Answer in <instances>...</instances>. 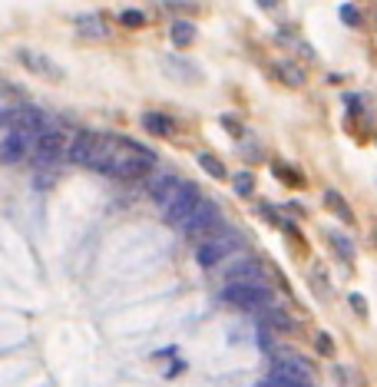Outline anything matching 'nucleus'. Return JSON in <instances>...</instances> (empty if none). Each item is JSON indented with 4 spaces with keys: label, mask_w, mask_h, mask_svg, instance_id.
Instances as JSON below:
<instances>
[{
    "label": "nucleus",
    "mask_w": 377,
    "mask_h": 387,
    "mask_svg": "<svg viewBox=\"0 0 377 387\" xmlns=\"http://www.w3.org/2000/svg\"><path fill=\"white\" fill-rule=\"evenodd\" d=\"M156 172V156L139 143H116L103 176H119V179H139V176H152Z\"/></svg>",
    "instance_id": "obj_1"
},
{
    "label": "nucleus",
    "mask_w": 377,
    "mask_h": 387,
    "mask_svg": "<svg viewBox=\"0 0 377 387\" xmlns=\"http://www.w3.org/2000/svg\"><path fill=\"white\" fill-rule=\"evenodd\" d=\"M202 205V196H199V189L192 183H182L175 192H172V199L162 205V219L175 225V228H182L192 215H195V209Z\"/></svg>",
    "instance_id": "obj_2"
},
{
    "label": "nucleus",
    "mask_w": 377,
    "mask_h": 387,
    "mask_svg": "<svg viewBox=\"0 0 377 387\" xmlns=\"http://www.w3.org/2000/svg\"><path fill=\"white\" fill-rule=\"evenodd\" d=\"M106 146V136H99V132H90V129H80L73 139H70V149H66V159L73 163V166H96V159H99V152Z\"/></svg>",
    "instance_id": "obj_3"
},
{
    "label": "nucleus",
    "mask_w": 377,
    "mask_h": 387,
    "mask_svg": "<svg viewBox=\"0 0 377 387\" xmlns=\"http://www.w3.org/2000/svg\"><path fill=\"white\" fill-rule=\"evenodd\" d=\"M235 248H239V235H235V232H215L212 239L199 242L195 258H199V265H202V268H212V265H219L222 258L232 255Z\"/></svg>",
    "instance_id": "obj_4"
},
{
    "label": "nucleus",
    "mask_w": 377,
    "mask_h": 387,
    "mask_svg": "<svg viewBox=\"0 0 377 387\" xmlns=\"http://www.w3.org/2000/svg\"><path fill=\"white\" fill-rule=\"evenodd\" d=\"M222 222V212H219V205L202 199V205L195 209V215L182 225V235L186 239H212L215 235V225Z\"/></svg>",
    "instance_id": "obj_5"
},
{
    "label": "nucleus",
    "mask_w": 377,
    "mask_h": 387,
    "mask_svg": "<svg viewBox=\"0 0 377 387\" xmlns=\"http://www.w3.org/2000/svg\"><path fill=\"white\" fill-rule=\"evenodd\" d=\"M222 298L228 305L242 308V312H255V308H262L265 301L271 298V288L268 285H228L222 292Z\"/></svg>",
    "instance_id": "obj_6"
},
{
    "label": "nucleus",
    "mask_w": 377,
    "mask_h": 387,
    "mask_svg": "<svg viewBox=\"0 0 377 387\" xmlns=\"http://www.w3.org/2000/svg\"><path fill=\"white\" fill-rule=\"evenodd\" d=\"M37 146V139L34 136H27V132H20V129L7 126L3 129V139H0V159L7 163V166H14L20 163L23 156H27V149Z\"/></svg>",
    "instance_id": "obj_7"
},
{
    "label": "nucleus",
    "mask_w": 377,
    "mask_h": 387,
    "mask_svg": "<svg viewBox=\"0 0 377 387\" xmlns=\"http://www.w3.org/2000/svg\"><path fill=\"white\" fill-rule=\"evenodd\" d=\"M66 143H63V132L60 129H47L37 136V146H34V159L40 166H53L60 156H66Z\"/></svg>",
    "instance_id": "obj_8"
},
{
    "label": "nucleus",
    "mask_w": 377,
    "mask_h": 387,
    "mask_svg": "<svg viewBox=\"0 0 377 387\" xmlns=\"http://www.w3.org/2000/svg\"><path fill=\"white\" fill-rule=\"evenodd\" d=\"M226 278L232 285H268V281H265L268 272H265L262 261H255V258H242L239 265H232Z\"/></svg>",
    "instance_id": "obj_9"
},
{
    "label": "nucleus",
    "mask_w": 377,
    "mask_h": 387,
    "mask_svg": "<svg viewBox=\"0 0 377 387\" xmlns=\"http://www.w3.org/2000/svg\"><path fill=\"white\" fill-rule=\"evenodd\" d=\"M179 185H182V179H175V176L166 172V169H156V172L149 176V183H146V192L152 196V202L162 209V205L172 199V192H175Z\"/></svg>",
    "instance_id": "obj_10"
},
{
    "label": "nucleus",
    "mask_w": 377,
    "mask_h": 387,
    "mask_svg": "<svg viewBox=\"0 0 377 387\" xmlns=\"http://www.w3.org/2000/svg\"><path fill=\"white\" fill-rule=\"evenodd\" d=\"M275 377H284V381H298V384H311V368L304 364L302 357H282V361H275V368H271Z\"/></svg>",
    "instance_id": "obj_11"
},
{
    "label": "nucleus",
    "mask_w": 377,
    "mask_h": 387,
    "mask_svg": "<svg viewBox=\"0 0 377 387\" xmlns=\"http://www.w3.org/2000/svg\"><path fill=\"white\" fill-rule=\"evenodd\" d=\"M17 60L23 63V67H30L37 76H43V80H60V67L53 63V60H47L43 54H34V50H17Z\"/></svg>",
    "instance_id": "obj_12"
},
{
    "label": "nucleus",
    "mask_w": 377,
    "mask_h": 387,
    "mask_svg": "<svg viewBox=\"0 0 377 387\" xmlns=\"http://www.w3.org/2000/svg\"><path fill=\"white\" fill-rule=\"evenodd\" d=\"M76 30H80V37H86V40H103L106 34H110V27L96 17V14H83V17H76Z\"/></svg>",
    "instance_id": "obj_13"
},
{
    "label": "nucleus",
    "mask_w": 377,
    "mask_h": 387,
    "mask_svg": "<svg viewBox=\"0 0 377 387\" xmlns=\"http://www.w3.org/2000/svg\"><path fill=\"white\" fill-rule=\"evenodd\" d=\"M143 126H146V132H152V136H169L172 129H175L166 113H146V116H143Z\"/></svg>",
    "instance_id": "obj_14"
},
{
    "label": "nucleus",
    "mask_w": 377,
    "mask_h": 387,
    "mask_svg": "<svg viewBox=\"0 0 377 387\" xmlns=\"http://www.w3.org/2000/svg\"><path fill=\"white\" fill-rule=\"evenodd\" d=\"M192 40H195V27H192L188 20L172 23V43H175V47H188Z\"/></svg>",
    "instance_id": "obj_15"
},
{
    "label": "nucleus",
    "mask_w": 377,
    "mask_h": 387,
    "mask_svg": "<svg viewBox=\"0 0 377 387\" xmlns=\"http://www.w3.org/2000/svg\"><path fill=\"white\" fill-rule=\"evenodd\" d=\"M232 192H235V196H252V192H255V176H252L248 169L235 172V176H232Z\"/></svg>",
    "instance_id": "obj_16"
},
{
    "label": "nucleus",
    "mask_w": 377,
    "mask_h": 387,
    "mask_svg": "<svg viewBox=\"0 0 377 387\" xmlns=\"http://www.w3.org/2000/svg\"><path fill=\"white\" fill-rule=\"evenodd\" d=\"M199 166L206 169V172L212 176V179H226V176H228L226 166H222V163H219L215 156H208V152H202V156H199Z\"/></svg>",
    "instance_id": "obj_17"
},
{
    "label": "nucleus",
    "mask_w": 377,
    "mask_h": 387,
    "mask_svg": "<svg viewBox=\"0 0 377 387\" xmlns=\"http://www.w3.org/2000/svg\"><path fill=\"white\" fill-rule=\"evenodd\" d=\"M268 325H275V328H291V318L282 312V308H268Z\"/></svg>",
    "instance_id": "obj_18"
},
{
    "label": "nucleus",
    "mask_w": 377,
    "mask_h": 387,
    "mask_svg": "<svg viewBox=\"0 0 377 387\" xmlns=\"http://www.w3.org/2000/svg\"><path fill=\"white\" fill-rule=\"evenodd\" d=\"M328 205H331V209H335V212H338V215H341L344 222H351V209H348V205L341 202V196H338V192H328Z\"/></svg>",
    "instance_id": "obj_19"
},
{
    "label": "nucleus",
    "mask_w": 377,
    "mask_h": 387,
    "mask_svg": "<svg viewBox=\"0 0 377 387\" xmlns=\"http://www.w3.org/2000/svg\"><path fill=\"white\" fill-rule=\"evenodd\" d=\"M282 76L288 83H295V86H302L304 83V73H298V67L295 63H282Z\"/></svg>",
    "instance_id": "obj_20"
},
{
    "label": "nucleus",
    "mask_w": 377,
    "mask_h": 387,
    "mask_svg": "<svg viewBox=\"0 0 377 387\" xmlns=\"http://www.w3.org/2000/svg\"><path fill=\"white\" fill-rule=\"evenodd\" d=\"M331 242H335V248L341 252V258H351V255H354V245H351L348 239H341V235H331Z\"/></svg>",
    "instance_id": "obj_21"
},
{
    "label": "nucleus",
    "mask_w": 377,
    "mask_h": 387,
    "mask_svg": "<svg viewBox=\"0 0 377 387\" xmlns=\"http://www.w3.org/2000/svg\"><path fill=\"white\" fill-rule=\"evenodd\" d=\"M119 20H123V23H126V27H139V23H143V14H139V10H123V14H119Z\"/></svg>",
    "instance_id": "obj_22"
},
{
    "label": "nucleus",
    "mask_w": 377,
    "mask_h": 387,
    "mask_svg": "<svg viewBox=\"0 0 377 387\" xmlns=\"http://www.w3.org/2000/svg\"><path fill=\"white\" fill-rule=\"evenodd\" d=\"M341 17L348 20V23H358V10L354 7H341Z\"/></svg>",
    "instance_id": "obj_23"
},
{
    "label": "nucleus",
    "mask_w": 377,
    "mask_h": 387,
    "mask_svg": "<svg viewBox=\"0 0 377 387\" xmlns=\"http://www.w3.org/2000/svg\"><path fill=\"white\" fill-rule=\"evenodd\" d=\"M351 305H354V308L364 314V298H361V295H351Z\"/></svg>",
    "instance_id": "obj_24"
},
{
    "label": "nucleus",
    "mask_w": 377,
    "mask_h": 387,
    "mask_svg": "<svg viewBox=\"0 0 377 387\" xmlns=\"http://www.w3.org/2000/svg\"><path fill=\"white\" fill-rule=\"evenodd\" d=\"M318 344H321V351H324V354H331V341H328L324 334H321V338H318Z\"/></svg>",
    "instance_id": "obj_25"
},
{
    "label": "nucleus",
    "mask_w": 377,
    "mask_h": 387,
    "mask_svg": "<svg viewBox=\"0 0 377 387\" xmlns=\"http://www.w3.org/2000/svg\"><path fill=\"white\" fill-rule=\"evenodd\" d=\"M50 176H57V172H40V179H37V185H50Z\"/></svg>",
    "instance_id": "obj_26"
},
{
    "label": "nucleus",
    "mask_w": 377,
    "mask_h": 387,
    "mask_svg": "<svg viewBox=\"0 0 377 387\" xmlns=\"http://www.w3.org/2000/svg\"><path fill=\"white\" fill-rule=\"evenodd\" d=\"M278 0H258V7H275Z\"/></svg>",
    "instance_id": "obj_27"
},
{
    "label": "nucleus",
    "mask_w": 377,
    "mask_h": 387,
    "mask_svg": "<svg viewBox=\"0 0 377 387\" xmlns=\"http://www.w3.org/2000/svg\"><path fill=\"white\" fill-rule=\"evenodd\" d=\"M374 239H377V232H374Z\"/></svg>",
    "instance_id": "obj_28"
}]
</instances>
